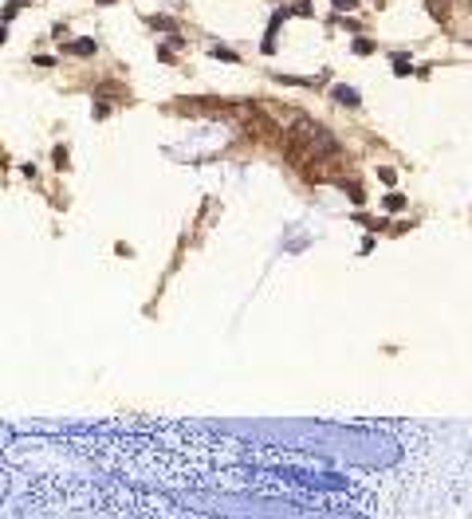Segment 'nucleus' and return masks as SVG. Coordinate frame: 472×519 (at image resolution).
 <instances>
[{"mask_svg":"<svg viewBox=\"0 0 472 519\" xmlns=\"http://www.w3.org/2000/svg\"><path fill=\"white\" fill-rule=\"evenodd\" d=\"M394 75H409V63H405V55H398V63H394Z\"/></svg>","mask_w":472,"mask_h":519,"instance_id":"39448f33","label":"nucleus"},{"mask_svg":"<svg viewBox=\"0 0 472 519\" xmlns=\"http://www.w3.org/2000/svg\"><path fill=\"white\" fill-rule=\"evenodd\" d=\"M67 52H75V55H87V52H95V44H91V40H79V44H67Z\"/></svg>","mask_w":472,"mask_h":519,"instance_id":"f03ea898","label":"nucleus"},{"mask_svg":"<svg viewBox=\"0 0 472 519\" xmlns=\"http://www.w3.org/2000/svg\"><path fill=\"white\" fill-rule=\"evenodd\" d=\"M212 55H216V59H228V63H236V59H240V55H236V52H228V48H216Z\"/></svg>","mask_w":472,"mask_h":519,"instance_id":"20e7f679","label":"nucleus"},{"mask_svg":"<svg viewBox=\"0 0 472 519\" xmlns=\"http://www.w3.org/2000/svg\"><path fill=\"white\" fill-rule=\"evenodd\" d=\"M335 8H342V12H350V8H354V0H335Z\"/></svg>","mask_w":472,"mask_h":519,"instance_id":"6e6552de","label":"nucleus"},{"mask_svg":"<svg viewBox=\"0 0 472 519\" xmlns=\"http://www.w3.org/2000/svg\"><path fill=\"white\" fill-rule=\"evenodd\" d=\"M55 169H67V150H63V146L55 150Z\"/></svg>","mask_w":472,"mask_h":519,"instance_id":"423d86ee","label":"nucleus"},{"mask_svg":"<svg viewBox=\"0 0 472 519\" xmlns=\"http://www.w3.org/2000/svg\"><path fill=\"white\" fill-rule=\"evenodd\" d=\"M402 205H405V197H402V193H390V197H386V208H390V212H394V208H402Z\"/></svg>","mask_w":472,"mask_h":519,"instance_id":"7ed1b4c3","label":"nucleus"},{"mask_svg":"<svg viewBox=\"0 0 472 519\" xmlns=\"http://www.w3.org/2000/svg\"><path fill=\"white\" fill-rule=\"evenodd\" d=\"M331 99H335V103H342V106H358V103H362V95H358V91H350V87H331Z\"/></svg>","mask_w":472,"mask_h":519,"instance_id":"f257e3e1","label":"nucleus"},{"mask_svg":"<svg viewBox=\"0 0 472 519\" xmlns=\"http://www.w3.org/2000/svg\"><path fill=\"white\" fill-rule=\"evenodd\" d=\"M354 52H358V55H370V52H374V44H370V40H358V44H354Z\"/></svg>","mask_w":472,"mask_h":519,"instance_id":"0eeeda50","label":"nucleus"}]
</instances>
